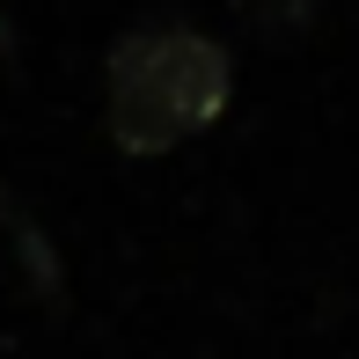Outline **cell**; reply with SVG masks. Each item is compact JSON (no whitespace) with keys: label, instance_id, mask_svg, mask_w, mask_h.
I'll return each mask as SVG.
<instances>
[{"label":"cell","instance_id":"obj_1","mask_svg":"<svg viewBox=\"0 0 359 359\" xmlns=\"http://www.w3.org/2000/svg\"><path fill=\"white\" fill-rule=\"evenodd\" d=\"M227 103V52L205 29L154 22L118 37L110 52V140L125 154H161V147L205 133Z\"/></svg>","mask_w":359,"mask_h":359}]
</instances>
